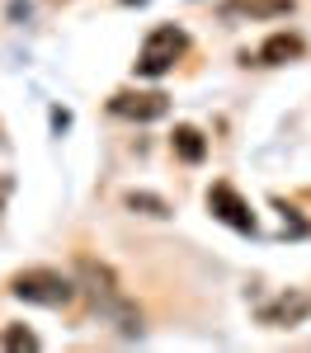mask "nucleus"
<instances>
[{"mask_svg":"<svg viewBox=\"0 0 311 353\" xmlns=\"http://www.w3.org/2000/svg\"><path fill=\"white\" fill-rule=\"evenodd\" d=\"M189 52V33L179 24H161L146 33V43H141L137 61H132V71H137L141 81H161L165 71H174V61Z\"/></svg>","mask_w":311,"mask_h":353,"instance_id":"7ed1b4c3","label":"nucleus"},{"mask_svg":"<svg viewBox=\"0 0 311 353\" xmlns=\"http://www.w3.org/2000/svg\"><path fill=\"white\" fill-rule=\"evenodd\" d=\"M302 52H307L302 33H269V38L259 43L254 61H259V66H288V61H297Z\"/></svg>","mask_w":311,"mask_h":353,"instance_id":"6e6552de","label":"nucleus"},{"mask_svg":"<svg viewBox=\"0 0 311 353\" xmlns=\"http://www.w3.org/2000/svg\"><path fill=\"white\" fill-rule=\"evenodd\" d=\"M52 128H57V132H66V128H71V113H66V109H52Z\"/></svg>","mask_w":311,"mask_h":353,"instance_id":"f8f14e48","label":"nucleus"},{"mask_svg":"<svg viewBox=\"0 0 311 353\" xmlns=\"http://www.w3.org/2000/svg\"><path fill=\"white\" fill-rule=\"evenodd\" d=\"M109 113L113 118H132V123H156L170 113V99L161 90H118L109 99Z\"/></svg>","mask_w":311,"mask_h":353,"instance_id":"39448f33","label":"nucleus"},{"mask_svg":"<svg viewBox=\"0 0 311 353\" xmlns=\"http://www.w3.org/2000/svg\"><path fill=\"white\" fill-rule=\"evenodd\" d=\"M292 10H297V0H222L217 5L222 19H283Z\"/></svg>","mask_w":311,"mask_h":353,"instance_id":"0eeeda50","label":"nucleus"},{"mask_svg":"<svg viewBox=\"0 0 311 353\" xmlns=\"http://www.w3.org/2000/svg\"><path fill=\"white\" fill-rule=\"evenodd\" d=\"M208 212L222 221V226H231V231H241V236H254L259 231V221H254V212H250V203L241 198V193L231 189V184H212L208 189Z\"/></svg>","mask_w":311,"mask_h":353,"instance_id":"20e7f679","label":"nucleus"},{"mask_svg":"<svg viewBox=\"0 0 311 353\" xmlns=\"http://www.w3.org/2000/svg\"><path fill=\"white\" fill-rule=\"evenodd\" d=\"M170 151H174L184 165H203L208 161V137L198 132L194 123H179V128L170 132Z\"/></svg>","mask_w":311,"mask_h":353,"instance_id":"1a4fd4ad","label":"nucleus"},{"mask_svg":"<svg viewBox=\"0 0 311 353\" xmlns=\"http://www.w3.org/2000/svg\"><path fill=\"white\" fill-rule=\"evenodd\" d=\"M0 349H38V334L28 325H5L0 330Z\"/></svg>","mask_w":311,"mask_h":353,"instance_id":"9b49d317","label":"nucleus"},{"mask_svg":"<svg viewBox=\"0 0 311 353\" xmlns=\"http://www.w3.org/2000/svg\"><path fill=\"white\" fill-rule=\"evenodd\" d=\"M10 292L19 301H33V306H71L81 283L61 269H19L10 278Z\"/></svg>","mask_w":311,"mask_h":353,"instance_id":"f03ea898","label":"nucleus"},{"mask_svg":"<svg viewBox=\"0 0 311 353\" xmlns=\"http://www.w3.org/2000/svg\"><path fill=\"white\" fill-rule=\"evenodd\" d=\"M123 208H128V212H141V217H156V221L170 217V203L161 193H146V189H128L123 193Z\"/></svg>","mask_w":311,"mask_h":353,"instance_id":"9d476101","label":"nucleus"},{"mask_svg":"<svg viewBox=\"0 0 311 353\" xmlns=\"http://www.w3.org/2000/svg\"><path fill=\"white\" fill-rule=\"evenodd\" d=\"M76 283H81V292L94 301L104 316H113V321H118V330H123V334H137V330H141V316L132 311V301L118 292V273H113L104 259L81 254V259H76Z\"/></svg>","mask_w":311,"mask_h":353,"instance_id":"f257e3e1","label":"nucleus"},{"mask_svg":"<svg viewBox=\"0 0 311 353\" xmlns=\"http://www.w3.org/2000/svg\"><path fill=\"white\" fill-rule=\"evenodd\" d=\"M307 316H311V292H302V288H288V292L259 306V325H274V330H292Z\"/></svg>","mask_w":311,"mask_h":353,"instance_id":"423d86ee","label":"nucleus"}]
</instances>
